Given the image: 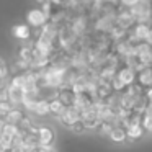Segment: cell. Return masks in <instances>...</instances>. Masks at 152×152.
I'll use <instances>...</instances> for the list:
<instances>
[{
  "mask_svg": "<svg viewBox=\"0 0 152 152\" xmlns=\"http://www.w3.org/2000/svg\"><path fill=\"white\" fill-rule=\"evenodd\" d=\"M147 100H149V103L152 105V87H149V88H147Z\"/></svg>",
  "mask_w": 152,
  "mask_h": 152,
  "instance_id": "603a6c76",
  "label": "cell"
},
{
  "mask_svg": "<svg viewBox=\"0 0 152 152\" xmlns=\"http://www.w3.org/2000/svg\"><path fill=\"white\" fill-rule=\"evenodd\" d=\"M38 141L39 145H53L56 142V131L51 126H39L38 128Z\"/></svg>",
  "mask_w": 152,
  "mask_h": 152,
  "instance_id": "8992f818",
  "label": "cell"
},
{
  "mask_svg": "<svg viewBox=\"0 0 152 152\" xmlns=\"http://www.w3.org/2000/svg\"><path fill=\"white\" fill-rule=\"evenodd\" d=\"M145 128L142 124V121H132V123H128L126 126V134H128V141L131 142H137L141 141L142 137L145 136Z\"/></svg>",
  "mask_w": 152,
  "mask_h": 152,
  "instance_id": "5b68a950",
  "label": "cell"
},
{
  "mask_svg": "<svg viewBox=\"0 0 152 152\" xmlns=\"http://www.w3.org/2000/svg\"><path fill=\"white\" fill-rule=\"evenodd\" d=\"M82 119V110L77 108L75 105L72 106H66V110H64V113L59 116V121L62 123L66 128H72L74 124H75L77 121H80Z\"/></svg>",
  "mask_w": 152,
  "mask_h": 152,
  "instance_id": "7a4b0ae2",
  "label": "cell"
},
{
  "mask_svg": "<svg viewBox=\"0 0 152 152\" xmlns=\"http://www.w3.org/2000/svg\"><path fill=\"white\" fill-rule=\"evenodd\" d=\"M142 124H144L145 131L152 134V105L149 108H145L144 113H142Z\"/></svg>",
  "mask_w": 152,
  "mask_h": 152,
  "instance_id": "9a60e30c",
  "label": "cell"
},
{
  "mask_svg": "<svg viewBox=\"0 0 152 152\" xmlns=\"http://www.w3.org/2000/svg\"><path fill=\"white\" fill-rule=\"evenodd\" d=\"M149 30H151V26L145 21H137V25L134 26V38L137 41H145V38L149 34Z\"/></svg>",
  "mask_w": 152,
  "mask_h": 152,
  "instance_id": "5bb4252c",
  "label": "cell"
},
{
  "mask_svg": "<svg viewBox=\"0 0 152 152\" xmlns=\"http://www.w3.org/2000/svg\"><path fill=\"white\" fill-rule=\"evenodd\" d=\"M20 132H21V131H20V128H18L17 124L4 123V126H2V131H0V144L4 145L5 151H8V149L12 147L15 137H17Z\"/></svg>",
  "mask_w": 152,
  "mask_h": 152,
  "instance_id": "6da1fadb",
  "label": "cell"
},
{
  "mask_svg": "<svg viewBox=\"0 0 152 152\" xmlns=\"http://www.w3.org/2000/svg\"><path fill=\"white\" fill-rule=\"evenodd\" d=\"M134 20H136V18H134V15H132L131 10H129V12H124V13H119V17H118L119 25H121V26H124V28H128Z\"/></svg>",
  "mask_w": 152,
  "mask_h": 152,
  "instance_id": "2e32d148",
  "label": "cell"
},
{
  "mask_svg": "<svg viewBox=\"0 0 152 152\" xmlns=\"http://www.w3.org/2000/svg\"><path fill=\"white\" fill-rule=\"evenodd\" d=\"M64 110H66V105H64V103L61 102L57 96L49 98V115H51V116H54V118H59V116L64 113Z\"/></svg>",
  "mask_w": 152,
  "mask_h": 152,
  "instance_id": "4fadbf2b",
  "label": "cell"
},
{
  "mask_svg": "<svg viewBox=\"0 0 152 152\" xmlns=\"http://www.w3.org/2000/svg\"><path fill=\"white\" fill-rule=\"evenodd\" d=\"M8 77V66L2 57H0V82H4Z\"/></svg>",
  "mask_w": 152,
  "mask_h": 152,
  "instance_id": "ac0fdd59",
  "label": "cell"
},
{
  "mask_svg": "<svg viewBox=\"0 0 152 152\" xmlns=\"http://www.w3.org/2000/svg\"><path fill=\"white\" fill-rule=\"evenodd\" d=\"M25 116H26V110L21 108V106H13V108H12V111L4 118V121L5 123H10V124H17L18 126L21 121H23Z\"/></svg>",
  "mask_w": 152,
  "mask_h": 152,
  "instance_id": "9c48e42d",
  "label": "cell"
},
{
  "mask_svg": "<svg viewBox=\"0 0 152 152\" xmlns=\"http://www.w3.org/2000/svg\"><path fill=\"white\" fill-rule=\"evenodd\" d=\"M131 12L137 21H145L151 18L152 8H151V4H149L147 0H139L137 4H134L131 7Z\"/></svg>",
  "mask_w": 152,
  "mask_h": 152,
  "instance_id": "277c9868",
  "label": "cell"
},
{
  "mask_svg": "<svg viewBox=\"0 0 152 152\" xmlns=\"http://www.w3.org/2000/svg\"><path fill=\"white\" fill-rule=\"evenodd\" d=\"M145 43L152 44V28L149 30V34H147V38H145Z\"/></svg>",
  "mask_w": 152,
  "mask_h": 152,
  "instance_id": "cb8c5ba5",
  "label": "cell"
},
{
  "mask_svg": "<svg viewBox=\"0 0 152 152\" xmlns=\"http://www.w3.org/2000/svg\"><path fill=\"white\" fill-rule=\"evenodd\" d=\"M139 0H121V4H124V5H128V7H132L134 4H137Z\"/></svg>",
  "mask_w": 152,
  "mask_h": 152,
  "instance_id": "7402d4cb",
  "label": "cell"
},
{
  "mask_svg": "<svg viewBox=\"0 0 152 152\" xmlns=\"http://www.w3.org/2000/svg\"><path fill=\"white\" fill-rule=\"evenodd\" d=\"M12 108H13V105H12L10 100H2V102H0V118L4 119L5 116L12 111Z\"/></svg>",
  "mask_w": 152,
  "mask_h": 152,
  "instance_id": "e0dca14e",
  "label": "cell"
},
{
  "mask_svg": "<svg viewBox=\"0 0 152 152\" xmlns=\"http://www.w3.org/2000/svg\"><path fill=\"white\" fill-rule=\"evenodd\" d=\"M12 34L20 41H30L33 36V28L28 23H21V25H15L12 28Z\"/></svg>",
  "mask_w": 152,
  "mask_h": 152,
  "instance_id": "52a82bcc",
  "label": "cell"
},
{
  "mask_svg": "<svg viewBox=\"0 0 152 152\" xmlns=\"http://www.w3.org/2000/svg\"><path fill=\"white\" fill-rule=\"evenodd\" d=\"M70 131L72 132H75V134H82L83 131H87V128H85V124H83V121L80 119V121H77L75 124L70 128Z\"/></svg>",
  "mask_w": 152,
  "mask_h": 152,
  "instance_id": "d6986e66",
  "label": "cell"
},
{
  "mask_svg": "<svg viewBox=\"0 0 152 152\" xmlns=\"http://www.w3.org/2000/svg\"><path fill=\"white\" fill-rule=\"evenodd\" d=\"M48 21H49V18H48V15L41 8H33V10H30L26 13V23L31 28H34V30L36 28H43Z\"/></svg>",
  "mask_w": 152,
  "mask_h": 152,
  "instance_id": "3957f363",
  "label": "cell"
},
{
  "mask_svg": "<svg viewBox=\"0 0 152 152\" xmlns=\"http://www.w3.org/2000/svg\"><path fill=\"white\" fill-rule=\"evenodd\" d=\"M116 79H118L124 87H131L132 83H134V80H136L134 67H124V69H121L118 72V75H116Z\"/></svg>",
  "mask_w": 152,
  "mask_h": 152,
  "instance_id": "30bf717a",
  "label": "cell"
},
{
  "mask_svg": "<svg viewBox=\"0 0 152 152\" xmlns=\"http://www.w3.org/2000/svg\"><path fill=\"white\" fill-rule=\"evenodd\" d=\"M48 2H51L54 5H59V7H64V5L69 4V0H48Z\"/></svg>",
  "mask_w": 152,
  "mask_h": 152,
  "instance_id": "44dd1931",
  "label": "cell"
},
{
  "mask_svg": "<svg viewBox=\"0 0 152 152\" xmlns=\"http://www.w3.org/2000/svg\"><path fill=\"white\" fill-rule=\"evenodd\" d=\"M110 139H111L113 142H116V144H121V142H124L126 139H128V134H126V128L121 124H116L115 128L110 131Z\"/></svg>",
  "mask_w": 152,
  "mask_h": 152,
  "instance_id": "7c38bea8",
  "label": "cell"
},
{
  "mask_svg": "<svg viewBox=\"0 0 152 152\" xmlns=\"http://www.w3.org/2000/svg\"><path fill=\"white\" fill-rule=\"evenodd\" d=\"M39 152H57L53 145H39Z\"/></svg>",
  "mask_w": 152,
  "mask_h": 152,
  "instance_id": "ffe728a7",
  "label": "cell"
},
{
  "mask_svg": "<svg viewBox=\"0 0 152 152\" xmlns=\"http://www.w3.org/2000/svg\"><path fill=\"white\" fill-rule=\"evenodd\" d=\"M28 113H31V115H34V116H39V118L48 116V115H49V98L41 96V98L30 108V111H28Z\"/></svg>",
  "mask_w": 152,
  "mask_h": 152,
  "instance_id": "ba28073f",
  "label": "cell"
},
{
  "mask_svg": "<svg viewBox=\"0 0 152 152\" xmlns=\"http://www.w3.org/2000/svg\"><path fill=\"white\" fill-rule=\"evenodd\" d=\"M137 82H139V85L144 87V88L152 87V69H149V66L139 69V72H137Z\"/></svg>",
  "mask_w": 152,
  "mask_h": 152,
  "instance_id": "8fae6325",
  "label": "cell"
}]
</instances>
